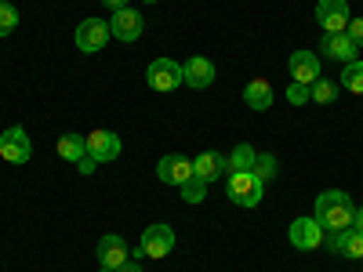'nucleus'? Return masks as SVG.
Returning a JSON list of instances; mask_svg holds the SVG:
<instances>
[{
    "instance_id": "nucleus-1",
    "label": "nucleus",
    "mask_w": 363,
    "mask_h": 272,
    "mask_svg": "<svg viewBox=\"0 0 363 272\" xmlns=\"http://www.w3.org/2000/svg\"><path fill=\"white\" fill-rule=\"evenodd\" d=\"M313 218L320 222L323 232H342V229H349V225L356 222V207H352L349 193L327 189V193L316 196V215H313Z\"/></svg>"
},
{
    "instance_id": "nucleus-2",
    "label": "nucleus",
    "mask_w": 363,
    "mask_h": 272,
    "mask_svg": "<svg viewBox=\"0 0 363 272\" xmlns=\"http://www.w3.org/2000/svg\"><path fill=\"white\" fill-rule=\"evenodd\" d=\"M262 193H265V186L251 171H233L229 174V200L236 207H258L262 203Z\"/></svg>"
},
{
    "instance_id": "nucleus-3",
    "label": "nucleus",
    "mask_w": 363,
    "mask_h": 272,
    "mask_svg": "<svg viewBox=\"0 0 363 272\" xmlns=\"http://www.w3.org/2000/svg\"><path fill=\"white\" fill-rule=\"evenodd\" d=\"M145 80H149V87H153V91H160V95H167V91H174V87L186 84V76H182V66L174 62V58H153V62H149V69H145Z\"/></svg>"
},
{
    "instance_id": "nucleus-4",
    "label": "nucleus",
    "mask_w": 363,
    "mask_h": 272,
    "mask_svg": "<svg viewBox=\"0 0 363 272\" xmlns=\"http://www.w3.org/2000/svg\"><path fill=\"white\" fill-rule=\"evenodd\" d=\"M174 251V232H171V225H149L145 232H142V244H138V258H167Z\"/></svg>"
},
{
    "instance_id": "nucleus-5",
    "label": "nucleus",
    "mask_w": 363,
    "mask_h": 272,
    "mask_svg": "<svg viewBox=\"0 0 363 272\" xmlns=\"http://www.w3.org/2000/svg\"><path fill=\"white\" fill-rule=\"evenodd\" d=\"M316 22L323 26V33H345L352 15H349V0H320L316 4Z\"/></svg>"
},
{
    "instance_id": "nucleus-6",
    "label": "nucleus",
    "mask_w": 363,
    "mask_h": 272,
    "mask_svg": "<svg viewBox=\"0 0 363 272\" xmlns=\"http://www.w3.org/2000/svg\"><path fill=\"white\" fill-rule=\"evenodd\" d=\"M106 40H109V22H102V18H84V22L77 26V47H80V51L95 55V51L106 47Z\"/></svg>"
},
{
    "instance_id": "nucleus-7",
    "label": "nucleus",
    "mask_w": 363,
    "mask_h": 272,
    "mask_svg": "<svg viewBox=\"0 0 363 272\" xmlns=\"http://www.w3.org/2000/svg\"><path fill=\"white\" fill-rule=\"evenodd\" d=\"M142 29H145V22H142V15L131 11V8H120V11H113V18H109V37L124 40V44L138 40Z\"/></svg>"
},
{
    "instance_id": "nucleus-8",
    "label": "nucleus",
    "mask_w": 363,
    "mask_h": 272,
    "mask_svg": "<svg viewBox=\"0 0 363 272\" xmlns=\"http://www.w3.org/2000/svg\"><path fill=\"white\" fill-rule=\"evenodd\" d=\"M29 153H33V145H29L26 128H8L4 135H0V157H4L8 164H26Z\"/></svg>"
},
{
    "instance_id": "nucleus-9",
    "label": "nucleus",
    "mask_w": 363,
    "mask_h": 272,
    "mask_svg": "<svg viewBox=\"0 0 363 272\" xmlns=\"http://www.w3.org/2000/svg\"><path fill=\"white\" fill-rule=\"evenodd\" d=\"M287 236H291V244H294L298 251H316V247L323 244V229H320L316 218H294Z\"/></svg>"
},
{
    "instance_id": "nucleus-10",
    "label": "nucleus",
    "mask_w": 363,
    "mask_h": 272,
    "mask_svg": "<svg viewBox=\"0 0 363 272\" xmlns=\"http://www.w3.org/2000/svg\"><path fill=\"white\" fill-rule=\"evenodd\" d=\"M157 178L164 181V186H186V181L193 178V160H186V157H164L157 164Z\"/></svg>"
},
{
    "instance_id": "nucleus-11",
    "label": "nucleus",
    "mask_w": 363,
    "mask_h": 272,
    "mask_svg": "<svg viewBox=\"0 0 363 272\" xmlns=\"http://www.w3.org/2000/svg\"><path fill=\"white\" fill-rule=\"evenodd\" d=\"M87 157H95L99 164H109L120 157V138L113 131H91L87 135Z\"/></svg>"
},
{
    "instance_id": "nucleus-12",
    "label": "nucleus",
    "mask_w": 363,
    "mask_h": 272,
    "mask_svg": "<svg viewBox=\"0 0 363 272\" xmlns=\"http://www.w3.org/2000/svg\"><path fill=\"white\" fill-rule=\"evenodd\" d=\"M327 247L335 251V254H345V258H363V232L356 229V225H349V229H342V232H330V239H327Z\"/></svg>"
},
{
    "instance_id": "nucleus-13",
    "label": "nucleus",
    "mask_w": 363,
    "mask_h": 272,
    "mask_svg": "<svg viewBox=\"0 0 363 272\" xmlns=\"http://www.w3.org/2000/svg\"><path fill=\"white\" fill-rule=\"evenodd\" d=\"M128 244H124V239H120V236H113V232H106L102 239H99V265L102 268H120V265H124L128 261Z\"/></svg>"
},
{
    "instance_id": "nucleus-14",
    "label": "nucleus",
    "mask_w": 363,
    "mask_h": 272,
    "mask_svg": "<svg viewBox=\"0 0 363 272\" xmlns=\"http://www.w3.org/2000/svg\"><path fill=\"white\" fill-rule=\"evenodd\" d=\"M182 76H186L189 87L203 91V87H211V80H215V62H211V58H203V55H193L189 62L182 66Z\"/></svg>"
},
{
    "instance_id": "nucleus-15",
    "label": "nucleus",
    "mask_w": 363,
    "mask_h": 272,
    "mask_svg": "<svg viewBox=\"0 0 363 272\" xmlns=\"http://www.w3.org/2000/svg\"><path fill=\"white\" fill-rule=\"evenodd\" d=\"M287 69H291V80L313 84V80H320V58H316L313 51H294L291 62H287Z\"/></svg>"
},
{
    "instance_id": "nucleus-16",
    "label": "nucleus",
    "mask_w": 363,
    "mask_h": 272,
    "mask_svg": "<svg viewBox=\"0 0 363 272\" xmlns=\"http://www.w3.org/2000/svg\"><path fill=\"white\" fill-rule=\"evenodd\" d=\"M193 174L203 178L207 186H211V181H218L222 174H229V160H225L222 153H200V157L193 160Z\"/></svg>"
},
{
    "instance_id": "nucleus-17",
    "label": "nucleus",
    "mask_w": 363,
    "mask_h": 272,
    "mask_svg": "<svg viewBox=\"0 0 363 272\" xmlns=\"http://www.w3.org/2000/svg\"><path fill=\"white\" fill-rule=\"evenodd\" d=\"M320 51L327 58H335V62H356V44L349 40V33H327Z\"/></svg>"
},
{
    "instance_id": "nucleus-18",
    "label": "nucleus",
    "mask_w": 363,
    "mask_h": 272,
    "mask_svg": "<svg viewBox=\"0 0 363 272\" xmlns=\"http://www.w3.org/2000/svg\"><path fill=\"white\" fill-rule=\"evenodd\" d=\"M244 102H247V109H258V113H265V109H272V84L269 80H251L247 87H244Z\"/></svg>"
},
{
    "instance_id": "nucleus-19",
    "label": "nucleus",
    "mask_w": 363,
    "mask_h": 272,
    "mask_svg": "<svg viewBox=\"0 0 363 272\" xmlns=\"http://www.w3.org/2000/svg\"><path fill=\"white\" fill-rule=\"evenodd\" d=\"M58 157L77 164L80 157H87V138H84V135H73V131H66L62 138H58Z\"/></svg>"
},
{
    "instance_id": "nucleus-20",
    "label": "nucleus",
    "mask_w": 363,
    "mask_h": 272,
    "mask_svg": "<svg viewBox=\"0 0 363 272\" xmlns=\"http://www.w3.org/2000/svg\"><path fill=\"white\" fill-rule=\"evenodd\" d=\"M338 91H342V84H335V80H313L309 84V98L320 102V106H330L338 98Z\"/></svg>"
},
{
    "instance_id": "nucleus-21",
    "label": "nucleus",
    "mask_w": 363,
    "mask_h": 272,
    "mask_svg": "<svg viewBox=\"0 0 363 272\" xmlns=\"http://www.w3.org/2000/svg\"><path fill=\"white\" fill-rule=\"evenodd\" d=\"M255 157H258L255 149H251L247 142H240L233 153L225 157V160H229V174H233V171H251V167H255Z\"/></svg>"
},
{
    "instance_id": "nucleus-22",
    "label": "nucleus",
    "mask_w": 363,
    "mask_h": 272,
    "mask_svg": "<svg viewBox=\"0 0 363 272\" xmlns=\"http://www.w3.org/2000/svg\"><path fill=\"white\" fill-rule=\"evenodd\" d=\"M342 87L352 91V95H363V62L356 58V62H345L342 69Z\"/></svg>"
},
{
    "instance_id": "nucleus-23",
    "label": "nucleus",
    "mask_w": 363,
    "mask_h": 272,
    "mask_svg": "<svg viewBox=\"0 0 363 272\" xmlns=\"http://www.w3.org/2000/svg\"><path fill=\"white\" fill-rule=\"evenodd\" d=\"M251 174L262 181V186H265V181H272V178H277V157H272V153H258Z\"/></svg>"
},
{
    "instance_id": "nucleus-24",
    "label": "nucleus",
    "mask_w": 363,
    "mask_h": 272,
    "mask_svg": "<svg viewBox=\"0 0 363 272\" xmlns=\"http://www.w3.org/2000/svg\"><path fill=\"white\" fill-rule=\"evenodd\" d=\"M178 189H182V200H186V203H203V196H207V181L193 174L186 186H178Z\"/></svg>"
},
{
    "instance_id": "nucleus-25",
    "label": "nucleus",
    "mask_w": 363,
    "mask_h": 272,
    "mask_svg": "<svg viewBox=\"0 0 363 272\" xmlns=\"http://www.w3.org/2000/svg\"><path fill=\"white\" fill-rule=\"evenodd\" d=\"M15 26H18V11L11 4H0V37L15 33Z\"/></svg>"
},
{
    "instance_id": "nucleus-26",
    "label": "nucleus",
    "mask_w": 363,
    "mask_h": 272,
    "mask_svg": "<svg viewBox=\"0 0 363 272\" xmlns=\"http://www.w3.org/2000/svg\"><path fill=\"white\" fill-rule=\"evenodd\" d=\"M287 102H291V106H306V102H309V84L291 80V87H287Z\"/></svg>"
},
{
    "instance_id": "nucleus-27",
    "label": "nucleus",
    "mask_w": 363,
    "mask_h": 272,
    "mask_svg": "<svg viewBox=\"0 0 363 272\" xmlns=\"http://www.w3.org/2000/svg\"><path fill=\"white\" fill-rule=\"evenodd\" d=\"M345 33H349V40H352L356 47H363V18H352Z\"/></svg>"
},
{
    "instance_id": "nucleus-28",
    "label": "nucleus",
    "mask_w": 363,
    "mask_h": 272,
    "mask_svg": "<svg viewBox=\"0 0 363 272\" xmlns=\"http://www.w3.org/2000/svg\"><path fill=\"white\" fill-rule=\"evenodd\" d=\"M77 167H80V174H91V171L99 167V160H95V157H80V160H77Z\"/></svg>"
},
{
    "instance_id": "nucleus-29",
    "label": "nucleus",
    "mask_w": 363,
    "mask_h": 272,
    "mask_svg": "<svg viewBox=\"0 0 363 272\" xmlns=\"http://www.w3.org/2000/svg\"><path fill=\"white\" fill-rule=\"evenodd\" d=\"M102 4H106L109 11H120V8H128V0H102Z\"/></svg>"
},
{
    "instance_id": "nucleus-30",
    "label": "nucleus",
    "mask_w": 363,
    "mask_h": 272,
    "mask_svg": "<svg viewBox=\"0 0 363 272\" xmlns=\"http://www.w3.org/2000/svg\"><path fill=\"white\" fill-rule=\"evenodd\" d=\"M116 272H142V265H135V261H124V265H120Z\"/></svg>"
},
{
    "instance_id": "nucleus-31",
    "label": "nucleus",
    "mask_w": 363,
    "mask_h": 272,
    "mask_svg": "<svg viewBox=\"0 0 363 272\" xmlns=\"http://www.w3.org/2000/svg\"><path fill=\"white\" fill-rule=\"evenodd\" d=\"M352 225H356V229H359V232H363V207H359V210H356V222H352Z\"/></svg>"
},
{
    "instance_id": "nucleus-32",
    "label": "nucleus",
    "mask_w": 363,
    "mask_h": 272,
    "mask_svg": "<svg viewBox=\"0 0 363 272\" xmlns=\"http://www.w3.org/2000/svg\"><path fill=\"white\" fill-rule=\"evenodd\" d=\"M99 272H113V268H99Z\"/></svg>"
},
{
    "instance_id": "nucleus-33",
    "label": "nucleus",
    "mask_w": 363,
    "mask_h": 272,
    "mask_svg": "<svg viewBox=\"0 0 363 272\" xmlns=\"http://www.w3.org/2000/svg\"><path fill=\"white\" fill-rule=\"evenodd\" d=\"M0 4H11V0H0Z\"/></svg>"
},
{
    "instance_id": "nucleus-34",
    "label": "nucleus",
    "mask_w": 363,
    "mask_h": 272,
    "mask_svg": "<svg viewBox=\"0 0 363 272\" xmlns=\"http://www.w3.org/2000/svg\"><path fill=\"white\" fill-rule=\"evenodd\" d=\"M145 4H157V0H145Z\"/></svg>"
}]
</instances>
